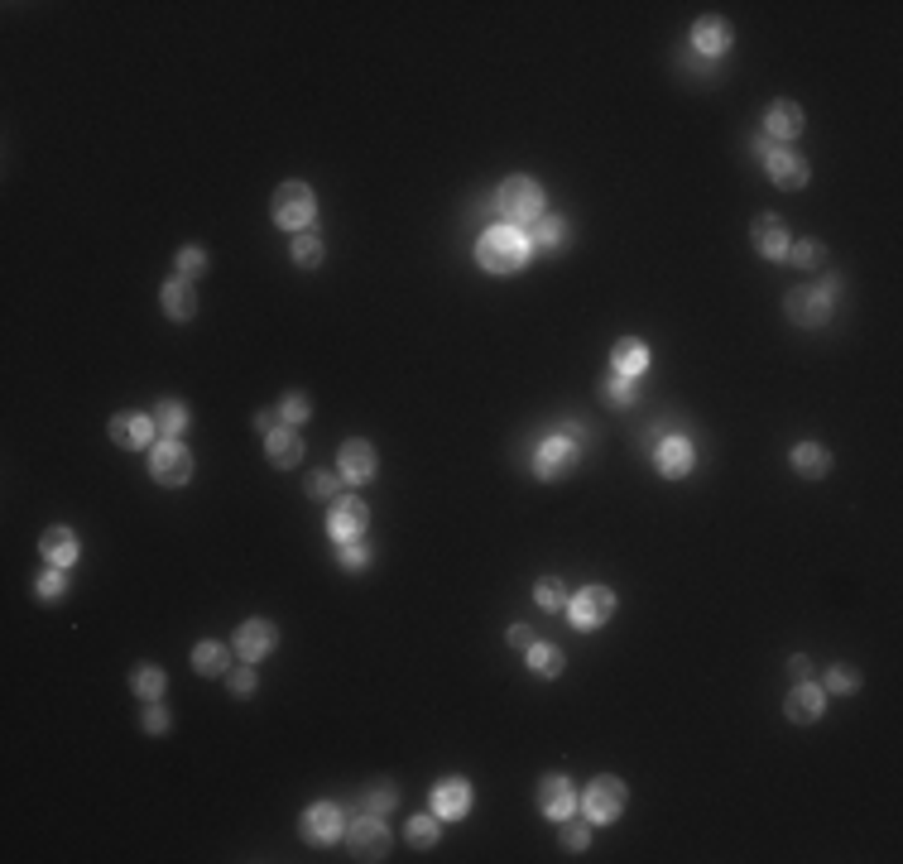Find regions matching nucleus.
Returning <instances> with one entry per match:
<instances>
[{
	"label": "nucleus",
	"mask_w": 903,
	"mask_h": 864,
	"mask_svg": "<svg viewBox=\"0 0 903 864\" xmlns=\"http://www.w3.org/2000/svg\"><path fill=\"white\" fill-rule=\"evenodd\" d=\"M529 255H534V240L524 231H514V226H490L476 240V264L486 274H519L529 264Z\"/></svg>",
	"instance_id": "1"
},
{
	"label": "nucleus",
	"mask_w": 903,
	"mask_h": 864,
	"mask_svg": "<svg viewBox=\"0 0 903 864\" xmlns=\"http://www.w3.org/2000/svg\"><path fill=\"white\" fill-rule=\"evenodd\" d=\"M582 442H586L582 423H567V428L548 432V437L534 447V476L538 480H558V476H567V471H577V461H582Z\"/></svg>",
	"instance_id": "2"
},
{
	"label": "nucleus",
	"mask_w": 903,
	"mask_h": 864,
	"mask_svg": "<svg viewBox=\"0 0 903 864\" xmlns=\"http://www.w3.org/2000/svg\"><path fill=\"white\" fill-rule=\"evenodd\" d=\"M495 212H500V221L505 226H514V231H524V226H538L543 221V188H538L534 178H510V183H500V192H495Z\"/></svg>",
	"instance_id": "3"
},
{
	"label": "nucleus",
	"mask_w": 903,
	"mask_h": 864,
	"mask_svg": "<svg viewBox=\"0 0 903 864\" xmlns=\"http://www.w3.org/2000/svg\"><path fill=\"white\" fill-rule=\"evenodd\" d=\"M274 221L284 226V231H308L313 226V216H318V197H313V188L308 183H284V188L274 192Z\"/></svg>",
	"instance_id": "4"
},
{
	"label": "nucleus",
	"mask_w": 903,
	"mask_h": 864,
	"mask_svg": "<svg viewBox=\"0 0 903 864\" xmlns=\"http://www.w3.org/2000/svg\"><path fill=\"white\" fill-rule=\"evenodd\" d=\"M759 154H764V168H769V178L779 183L783 192H798L807 188V178H812V168H807L803 154H793L788 144H774V140H759L755 144Z\"/></svg>",
	"instance_id": "5"
},
{
	"label": "nucleus",
	"mask_w": 903,
	"mask_h": 864,
	"mask_svg": "<svg viewBox=\"0 0 903 864\" xmlns=\"http://www.w3.org/2000/svg\"><path fill=\"white\" fill-rule=\"evenodd\" d=\"M567 615L577 629H601L615 615V591L611 586H582L577 596L567 600Z\"/></svg>",
	"instance_id": "6"
},
{
	"label": "nucleus",
	"mask_w": 903,
	"mask_h": 864,
	"mask_svg": "<svg viewBox=\"0 0 903 864\" xmlns=\"http://www.w3.org/2000/svg\"><path fill=\"white\" fill-rule=\"evenodd\" d=\"M346 850L356 855V860H385L390 855V831H385V821L380 816H361V821H351L346 826Z\"/></svg>",
	"instance_id": "7"
},
{
	"label": "nucleus",
	"mask_w": 903,
	"mask_h": 864,
	"mask_svg": "<svg viewBox=\"0 0 903 864\" xmlns=\"http://www.w3.org/2000/svg\"><path fill=\"white\" fill-rule=\"evenodd\" d=\"M149 471H154L159 485H188V480H193V452H188L178 437H169V442H159V447H154Z\"/></svg>",
	"instance_id": "8"
},
{
	"label": "nucleus",
	"mask_w": 903,
	"mask_h": 864,
	"mask_svg": "<svg viewBox=\"0 0 903 864\" xmlns=\"http://www.w3.org/2000/svg\"><path fill=\"white\" fill-rule=\"evenodd\" d=\"M582 807H586V816L596 821V826H611L615 816L625 812V783L620 778H596L591 788H586V797H582Z\"/></svg>",
	"instance_id": "9"
},
{
	"label": "nucleus",
	"mask_w": 903,
	"mask_h": 864,
	"mask_svg": "<svg viewBox=\"0 0 903 864\" xmlns=\"http://www.w3.org/2000/svg\"><path fill=\"white\" fill-rule=\"evenodd\" d=\"M370 524V509L366 500H356V495H346V500H332V514H327V533L337 538V543H356Z\"/></svg>",
	"instance_id": "10"
},
{
	"label": "nucleus",
	"mask_w": 903,
	"mask_h": 864,
	"mask_svg": "<svg viewBox=\"0 0 903 864\" xmlns=\"http://www.w3.org/2000/svg\"><path fill=\"white\" fill-rule=\"evenodd\" d=\"M783 312L798 322V327H822L831 317V293L827 288H793L783 298Z\"/></svg>",
	"instance_id": "11"
},
{
	"label": "nucleus",
	"mask_w": 903,
	"mask_h": 864,
	"mask_svg": "<svg viewBox=\"0 0 903 864\" xmlns=\"http://www.w3.org/2000/svg\"><path fill=\"white\" fill-rule=\"evenodd\" d=\"M159 437V423H154V413H116L111 418V442L125 447V452H140V447H159L154 442Z\"/></svg>",
	"instance_id": "12"
},
{
	"label": "nucleus",
	"mask_w": 903,
	"mask_h": 864,
	"mask_svg": "<svg viewBox=\"0 0 903 864\" xmlns=\"http://www.w3.org/2000/svg\"><path fill=\"white\" fill-rule=\"evenodd\" d=\"M337 471H342L346 485H370V480H375V471H380V456H375V447H370V442L351 437V442L342 447V456H337Z\"/></svg>",
	"instance_id": "13"
},
{
	"label": "nucleus",
	"mask_w": 903,
	"mask_h": 864,
	"mask_svg": "<svg viewBox=\"0 0 903 864\" xmlns=\"http://www.w3.org/2000/svg\"><path fill=\"white\" fill-rule=\"evenodd\" d=\"M274 644H279V629L269 620H245L241 629H236V653H241L245 663H265L269 653H274Z\"/></svg>",
	"instance_id": "14"
},
{
	"label": "nucleus",
	"mask_w": 903,
	"mask_h": 864,
	"mask_svg": "<svg viewBox=\"0 0 903 864\" xmlns=\"http://www.w3.org/2000/svg\"><path fill=\"white\" fill-rule=\"evenodd\" d=\"M538 812L548 816V821H567V816L577 812V792H572V783H567L562 773H548V778L538 783Z\"/></svg>",
	"instance_id": "15"
},
{
	"label": "nucleus",
	"mask_w": 903,
	"mask_h": 864,
	"mask_svg": "<svg viewBox=\"0 0 903 864\" xmlns=\"http://www.w3.org/2000/svg\"><path fill=\"white\" fill-rule=\"evenodd\" d=\"M803 135V106L798 101H774L769 111H764V140L774 144H788Z\"/></svg>",
	"instance_id": "16"
},
{
	"label": "nucleus",
	"mask_w": 903,
	"mask_h": 864,
	"mask_svg": "<svg viewBox=\"0 0 903 864\" xmlns=\"http://www.w3.org/2000/svg\"><path fill=\"white\" fill-rule=\"evenodd\" d=\"M303 836L313 840V845H332L337 836H346L337 802H313V807L303 812Z\"/></svg>",
	"instance_id": "17"
},
{
	"label": "nucleus",
	"mask_w": 903,
	"mask_h": 864,
	"mask_svg": "<svg viewBox=\"0 0 903 864\" xmlns=\"http://www.w3.org/2000/svg\"><path fill=\"white\" fill-rule=\"evenodd\" d=\"M750 236H755V250L764 255V260H788V245H793V236H788V226H783L779 216H755Z\"/></svg>",
	"instance_id": "18"
},
{
	"label": "nucleus",
	"mask_w": 903,
	"mask_h": 864,
	"mask_svg": "<svg viewBox=\"0 0 903 864\" xmlns=\"http://www.w3.org/2000/svg\"><path fill=\"white\" fill-rule=\"evenodd\" d=\"M822 706H827V692L812 687V682L803 677V682L788 692V701H783V716L793 720V725H812V720L822 716Z\"/></svg>",
	"instance_id": "19"
},
{
	"label": "nucleus",
	"mask_w": 903,
	"mask_h": 864,
	"mask_svg": "<svg viewBox=\"0 0 903 864\" xmlns=\"http://www.w3.org/2000/svg\"><path fill=\"white\" fill-rule=\"evenodd\" d=\"M466 807H471V783L466 778H442L433 788V812L438 821H462Z\"/></svg>",
	"instance_id": "20"
},
{
	"label": "nucleus",
	"mask_w": 903,
	"mask_h": 864,
	"mask_svg": "<svg viewBox=\"0 0 903 864\" xmlns=\"http://www.w3.org/2000/svg\"><path fill=\"white\" fill-rule=\"evenodd\" d=\"M692 461H697V456H692V442H687V437H663L659 447H654V466H659L668 480H683L687 471H692Z\"/></svg>",
	"instance_id": "21"
},
{
	"label": "nucleus",
	"mask_w": 903,
	"mask_h": 864,
	"mask_svg": "<svg viewBox=\"0 0 903 864\" xmlns=\"http://www.w3.org/2000/svg\"><path fill=\"white\" fill-rule=\"evenodd\" d=\"M265 456H269V466H279V471H293L298 461H303V437H298V428H274L265 437Z\"/></svg>",
	"instance_id": "22"
},
{
	"label": "nucleus",
	"mask_w": 903,
	"mask_h": 864,
	"mask_svg": "<svg viewBox=\"0 0 903 864\" xmlns=\"http://www.w3.org/2000/svg\"><path fill=\"white\" fill-rule=\"evenodd\" d=\"M692 48L702 53V58H726V48H731V24L707 15V20L692 24Z\"/></svg>",
	"instance_id": "23"
},
{
	"label": "nucleus",
	"mask_w": 903,
	"mask_h": 864,
	"mask_svg": "<svg viewBox=\"0 0 903 864\" xmlns=\"http://www.w3.org/2000/svg\"><path fill=\"white\" fill-rule=\"evenodd\" d=\"M39 548H44V557H49V567H73L82 543H77L73 528H49V533L39 538Z\"/></svg>",
	"instance_id": "24"
},
{
	"label": "nucleus",
	"mask_w": 903,
	"mask_h": 864,
	"mask_svg": "<svg viewBox=\"0 0 903 864\" xmlns=\"http://www.w3.org/2000/svg\"><path fill=\"white\" fill-rule=\"evenodd\" d=\"M611 365H615V375L635 380V375H644V370H649V346H644V341H635V336H625V341H615Z\"/></svg>",
	"instance_id": "25"
},
{
	"label": "nucleus",
	"mask_w": 903,
	"mask_h": 864,
	"mask_svg": "<svg viewBox=\"0 0 903 864\" xmlns=\"http://www.w3.org/2000/svg\"><path fill=\"white\" fill-rule=\"evenodd\" d=\"M159 298H164V312H169L173 322H193L197 317V293H193L188 279H169Z\"/></svg>",
	"instance_id": "26"
},
{
	"label": "nucleus",
	"mask_w": 903,
	"mask_h": 864,
	"mask_svg": "<svg viewBox=\"0 0 903 864\" xmlns=\"http://www.w3.org/2000/svg\"><path fill=\"white\" fill-rule=\"evenodd\" d=\"M788 461H793V471H798V476H807V480H822L831 471V452L822 447V442H798Z\"/></svg>",
	"instance_id": "27"
},
{
	"label": "nucleus",
	"mask_w": 903,
	"mask_h": 864,
	"mask_svg": "<svg viewBox=\"0 0 903 864\" xmlns=\"http://www.w3.org/2000/svg\"><path fill=\"white\" fill-rule=\"evenodd\" d=\"M226 663H231L226 644H212V639H207V644L193 648V668L202 672V677H221V672H226Z\"/></svg>",
	"instance_id": "28"
},
{
	"label": "nucleus",
	"mask_w": 903,
	"mask_h": 864,
	"mask_svg": "<svg viewBox=\"0 0 903 864\" xmlns=\"http://www.w3.org/2000/svg\"><path fill=\"white\" fill-rule=\"evenodd\" d=\"M293 264H298V269H318L322 264V236L318 231H313V226H308V231H298V236H293Z\"/></svg>",
	"instance_id": "29"
},
{
	"label": "nucleus",
	"mask_w": 903,
	"mask_h": 864,
	"mask_svg": "<svg viewBox=\"0 0 903 864\" xmlns=\"http://www.w3.org/2000/svg\"><path fill=\"white\" fill-rule=\"evenodd\" d=\"M524 653H529V672H534V677H558V672H562V648L529 644Z\"/></svg>",
	"instance_id": "30"
},
{
	"label": "nucleus",
	"mask_w": 903,
	"mask_h": 864,
	"mask_svg": "<svg viewBox=\"0 0 903 864\" xmlns=\"http://www.w3.org/2000/svg\"><path fill=\"white\" fill-rule=\"evenodd\" d=\"M130 687H135V696H140V701H159V696H164V687H169V677L154 668V663H145V668H135Z\"/></svg>",
	"instance_id": "31"
},
{
	"label": "nucleus",
	"mask_w": 903,
	"mask_h": 864,
	"mask_svg": "<svg viewBox=\"0 0 903 864\" xmlns=\"http://www.w3.org/2000/svg\"><path fill=\"white\" fill-rule=\"evenodd\" d=\"M529 240H534V250H562L567 245V221L562 216H543Z\"/></svg>",
	"instance_id": "32"
},
{
	"label": "nucleus",
	"mask_w": 903,
	"mask_h": 864,
	"mask_svg": "<svg viewBox=\"0 0 903 864\" xmlns=\"http://www.w3.org/2000/svg\"><path fill=\"white\" fill-rule=\"evenodd\" d=\"M279 418H284L289 428H303V423L313 418V399H308L303 389H289V394H284V404H279Z\"/></svg>",
	"instance_id": "33"
},
{
	"label": "nucleus",
	"mask_w": 903,
	"mask_h": 864,
	"mask_svg": "<svg viewBox=\"0 0 903 864\" xmlns=\"http://www.w3.org/2000/svg\"><path fill=\"white\" fill-rule=\"evenodd\" d=\"M822 692H836V696H851V692H860V672H855L851 663H831L827 682H822Z\"/></svg>",
	"instance_id": "34"
},
{
	"label": "nucleus",
	"mask_w": 903,
	"mask_h": 864,
	"mask_svg": "<svg viewBox=\"0 0 903 864\" xmlns=\"http://www.w3.org/2000/svg\"><path fill=\"white\" fill-rule=\"evenodd\" d=\"M154 423H159V432H169V437H178V432L188 428V408H183V404H173V399H164V404L154 408Z\"/></svg>",
	"instance_id": "35"
},
{
	"label": "nucleus",
	"mask_w": 903,
	"mask_h": 864,
	"mask_svg": "<svg viewBox=\"0 0 903 864\" xmlns=\"http://www.w3.org/2000/svg\"><path fill=\"white\" fill-rule=\"evenodd\" d=\"M409 845H418V850H433V845H438V812L409 816Z\"/></svg>",
	"instance_id": "36"
},
{
	"label": "nucleus",
	"mask_w": 903,
	"mask_h": 864,
	"mask_svg": "<svg viewBox=\"0 0 903 864\" xmlns=\"http://www.w3.org/2000/svg\"><path fill=\"white\" fill-rule=\"evenodd\" d=\"M34 591H39V600H63L68 596V567H49L34 581Z\"/></svg>",
	"instance_id": "37"
},
{
	"label": "nucleus",
	"mask_w": 903,
	"mask_h": 864,
	"mask_svg": "<svg viewBox=\"0 0 903 864\" xmlns=\"http://www.w3.org/2000/svg\"><path fill=\"white\" fill-rule=\"evenodd\" d=\"M534 596H538L543 610H567V586H562L558 576H543V581L534 586Z\"/></svg>",
	"instance_id": "38"
},
{
	"label": "nucleus",
	"mask_w": 903,
	"mask_h": 864,
	"mask_svg": "<svg viewBox=\"0 0 903 864\" xmlns=\"http://www.w3.org/2000/svg\"><path fill=\"white\" fill-rule=\"evenodd\" d=\"M337 480H342V471H313L308 476V500H337Z\"/></svg>",
	"instance_id": "39"
},
{
	"label": "nucleus",
	"mask_w": 903,
	"mask_h": 864,
	"mask_svg": "<svg viewBox=\"0 0 903 864\" xmlns=\"http://www.w3.org/2000/svg\"><path fill=\"white\" fill-rule=\"evenodd\" d=\"M788 260L798 264V269H817V264H822V245H817V240H793V245H788Z\"/></svg>",
	"instance_id": "40"
},
{
	"label": "nucleus",
	"mask_w": 903,
	"mask_h": 864,
	"mask_svg": "<svg viewBox=\"0 0 903 864\" xmlns=\"http://www.w3.org/2000/svg\"><path fill=\"white\" fill-rule=\"evenodd\" d=\"M586 845H591V831H586L582 821H572V816H567V821H562V850H572V855H582Z\"/></svg>",
	"instance_id": "41"
},
{
	"label": "nucleus",
	"mask_w": 903,
	"mask_h": 864,
	"mask_svg": "<svg viewBox=\"0 0 903 864\" xmlns=\"http://www.w3.org/2000/svg\"><path fill=\"white\" fill-rule=\"evenodd\" d=\"M202 269H207V255H202L197 245H188V250H178V279H188V284H193V279H197V274H202Z\"/></svg>",
	"instance_id": "42"
},
{
	"label": "nucleus",
	"mask_w": 903,
	"mask_h": 864,
	"mask_svg": "<svg viewBox=\"0 0 903 864\" xmlns=\"http://www.w3.org/2000/svg\"><path fill=\"white\" fill-rule=\"evenodd\" d=\"M601 394H606V399H611L615 408H630V399H635V394H630V380H625V375H606V380H601Z\"/></svg>",
	"instance_id": "43"
},
{
	"label": "nucleus",
	"mask_w": 903,
	"mask_h": 864,
	"mask_svg": "<svg viewBox=\"0 0 903 864\" xmlns=\"http://www.w3.org/2000/svg\"><path fill=\"white\" fill-rule=\"evenodd\" d=\"M337 562H342L346 572H361V567H366V562H370V548H366V543H361V538H356V543H342V552H337Z\"/></svg>",
	"instance_id": "44"
},
{
	"label": "nucleus",
	"mask_w": 903,
	"mask_h": 864,
	"mask_svg": "<svg viewBox=\"0 0 903 864\" xmlns=\"http://www.w3.org/2000/svg\"><path fill=\"white\" fill-rule=\"evenodd\" d=\"M394 802H399V792H394V788H375V792H366V802H361V807H366L370 816H385Z\"/></svg>",
	"instance_id": "45"
},
{
	"label": "nucleus",
	"mask_w": 903,
	"mask_h": 864,
	"mask_svg": "<svg viewBox=\"0 0 903 864\" xmlns=\"http://www.w3.org/2000/svg\"><path fill=\"white\" fill-rule=\"evenodd\" d=\"M145 730L149 735H164V730H169V711H164L159 701H145Z\"/></svg>",
	"instance_id": "46"
},
{
	"label": "nucleus",
	"mask_w": 903,
	"mask_h": 864,
	"mask_svg": "<svg viewBox=\"0 0 903 864\" xmlns=\"http://www.w3.org/2000/svg\"><path fill=\"white\" fill-rule=\"evenodd\" d=\"M231 692H236V696H250V692H255V663H245V668L231 672Z\"/></svg>",
	"instance_id": "47"
},
{
	"label": "nucleus",
	"mask_w": 903,
	"mask_h": 864,
	"mask_svg": "<svg viewBox=\"0 0 903 864\" xmlns=\"http://www.w3.org/2000/svg\"><path fill=\"white\" fill-rule=\"evenodd\" d=\"M255 428H260V432L284 428V418H279V408H260V413H255Z\"/></svg>",
	"instance_id": "48"
},
{
	"label": "nucleus",
	"mask_w": 903,
	"mask_h": 864,
	"mask_svg": "<svg viewBox=\"0 0 903 864\" xmlns=\"http://www.w3.org/2000/svg\"><path fill=\"white\" fill-rule=\"evenodd\" d=\"M514 648H529L534 644V634H529V624H510V634H505Z\"/></svg>",
	"instance_id": "49"
},
{
	"label": "nucleus",
	"mask_w": 903,
	"mask_h": 864,
	"mask_svg": "<svg viewBox=\"0 0 903 864\" xmlns=\"http://www.w3.org/2000/svg\"><path fill=\"white\" fill-rule=\"evenodd\" d=\"M788 672H793V682H803V677H807V658H803V653H793V658H788Z\"/></svg>",
	"instance_id": "50"
}]
</instances>
